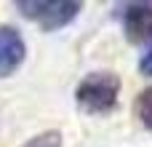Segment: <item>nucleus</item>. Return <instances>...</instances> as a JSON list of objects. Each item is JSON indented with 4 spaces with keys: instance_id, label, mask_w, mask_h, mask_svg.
<instances>
[{
    "instance_id": "obj_1",
    "label": "nucleus",
    "mask_w": 152,
    "mask_h": 147,
    "mask_svg": "<svg viewBox=\"0 0 152 147\" xmlns=\"http://www.w3.org/2000/svg\"><path fill=\"white\" fill-rule=\"evenodd\" d=\"M118 96H120V78L110 70L88 72L75 88V99H77L80 110H86L91 115L112 112L118 107Z\"/></svg>"
},
{
    "instance_id": "obj_2",
    "label": "nucleus",
    "mask_w": 152,
    "mask_h": 147,
    "mask_svg": "<svg viewBox=\"0 0 152 147\" xmlns=\"http://www.w3.org/2000/svg\"><path fill=\"white\" fill-rule=\"evenodd\" d=\"M16 8L27 19L37 21L43 32H56L77 19V13L83 11V3L77 0H19Z\"/></svg>"
},
{
    "instance_id": "obj_3",
    "label": "nucleus",
    "mask_w": 152,
    "mask_h": 147,
    "mask_svg": "<svg viewBox=\"0 0 152 147\" xmlns=\"http://www.w3.org/2000/svg\"><path fill=\"white\" fill-rule=\"evenodd\" d=\"M27 59V43L13 24H0V78L13 75Z\"/></svg>"
},
{
    "instance_id": "obj_4",
    "label": "nucleus",
    "mask_w": 152,
    "mask_h": 147,
    "mask_svg": "<svg viewBox=\"0 0 152 147\" xmlns=\"http://www.w3.org/2000/svg\"><path fill=\"white\" fill-rule=\"evenodd\" d=\"M123 32L128 43L150 46L152 43V3H134L123 11Z\"/></svg>"
},
{
    "instance_id": "obj_5",
    "label": "nucleus",
    "mask_w": 152,
    "mask_h": 147,
    "mask_svg": "<svg viewBox=\"0 0 152 147\" xmlns=\"http://www.w3.org/2000/svg\"><path fill=\"white\" fill-rule=\"evenodd\" d=\"M134 112H136L139 123L152 134V86H150V88H144V91L136 96V102H134Z\"/></svg>"
},
{
    "instance_id": "obj_6",
    "label": "nucleus",
    "mask_w": 152,
    "mask_h": 147,
    "mask_svg": "<svg viewBox=\"0 0 152 147\" xmlns=\"http://www.w3.org/2000/svg\"><path fill=\"white\" fill-rule=\"evenodd\" d=\"M21 147H61V131L51 129V131H40L32 139H27Z\"/></svg>"
},
{
    "instance_id": "obj_7",
    "label": "nucleus",
    "mask_w": 152,
    "mask_h": 147,
    "mask_svg": "<svg viewBox=\"0 0 152 147\" xmlns=\"http://www.w3.org/2000/svg\"><path fill=\"white\" fill-rule=\"evenodd\" d=\"M139 72L144 78H152V43L144 46V54L139 56Z\"/></svg>"
}]
</instances>
